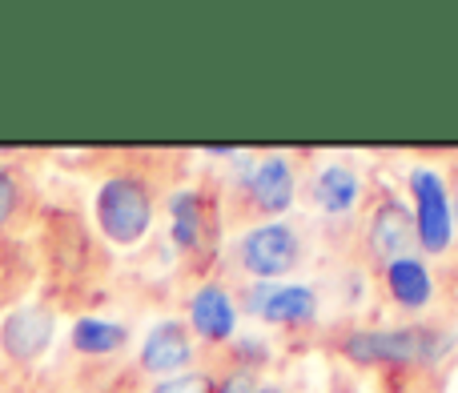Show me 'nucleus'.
Returning <instances> with one entry per match:
<instances>
[{
    "label": "nucleus",
    "mask_w": 458,
    "mask_h": 393,
    "mask_svg": "<svg viewBox=\"0 0 458 393\" xmlns=\"http://www.w3.org/2000/svg\"><path fill=\"white\" fill-rule=\"evenodd\" d=\"M454 333L435 325H398V330H354L342 338V354L358 365H435L454 349Z\"/></svg>",
    "instance_id": "1"
},
{
    "label": "nucleus",
    "mask_w": 458,
    "mask_h": 393,
    "mask_svg": "<svg viewBox=\"0 0 458 393\" xmlns=\"http://www.w3.org/2000/svg\"><path fill=\"white\" fill-rule=\"evenodd\" d=\"M153 196L137 177H109L97 193V225L113 245H137L149 233Z\"/></svg>",
    "instance_id": "2"
},
{
    "label": "nucleus",
    "mask_w": 458,
    "mask_h": 393,
    "mask_svg": "<svg viewBox=\"0 0 458 393\" xmlns=\"http://www.w3.org/2000/svg\"><path fill=\"white\" fill-rule=\"evenodd\" d=\"M411 196H414V233H419V249L438 257L454 245V209L451 193L438 169L419 165L411 169Z\"/></svg>",
    "instance_id": "3"
},
{
    "label": "nucleus",
    "mask_w": 458,
    "mask_h": 393,
    "mask_svg": "<svg viewBox=\"0 0 458 393\" xmlns=\"http://www.w3.org/2000/svg\"><path fill=\"white\" fill-rule=\"evenodd\" d=\"M298 261H301V237L285 221H261L237 241V265L253 281H277V277L293 273Z\"/></svg>",
    "instance_id": "4"
},
{
    "label": "nucleus",
    "mask_w": 458,
    "mask_h": 393,
    "mask_svg": "<svg viewBox=\"0 0 458 393\" xmlns=\"http://www.w3.org/2000/svg\"><path fill=\"white\" fill-rule=\"evenodd\" d=\"M245 309L266 325H310L318 317V293L314 285L258 281L245 289Z\"/></svg>",
    "instance_id": "5"
},
{
    "label": "nucleus",
    "mask_w": 458,
    "mask_h": 393,
    "mask_svg": "<svg viewBox=\"0 0 458 393\" xmlns=\"http://www.w3.org/2000/svg\"><path fill=\"white\" fill-rule=\"evenodd\" d=\"M366 245H370V257L382 261V269L398 257H411V249L419 245L414 233V213L403 201L386 196V201L374 205L370 213V229H366Z\"/></svg>",
    "instance_id": "6"
},
{
    "label": "nucleus",
    "mask_w": 458,
    "mask_h": 393,
    "mask_svg": "<svg viewBox=\"0 0 458 393\" xmlns=\"http://www.w3.org/2000/svg\"><path fill=\"white\" fill-rule=\"evenodd\" d=\"M245 193H250L253 209L266 213V217H277L293 205V193H298V177H293V165L274 153V157H261L258 165L245 177Z\"/></svg>",
    "instance_id": "7"
},
{
    "label": "nucleus",
    "mask_w": 458,
    "mask_h": 393,
    "mask_svg": "<svg viewBox=\"0 0 458 393\" xmlns=\"http://www.w3.org/2000/svg\"><path fill=\"white\" fill-rule=\"evenodd\" d=\"M48 341H53V314L40 305L16 309V314H8L4 325H0V346H4V354L21 365L37 362V357L48 349Z\"/></svg>",
    "instance_id": "8"
},
{
    "label": "nucleus",
    "mask_w": 458,
    "mask_h": 393,
    "mask_svg": "<svg viewBox=\"0 0 458 393\" xmlns=\"http://www.w3.org/2000/svg\"><path fill=\"white\" fill-rule=\"evenodd\" d=\"M193 362V341L190 330L182 322H161L149 330L141 346V370L145 373H157V378H177L185 373V365Z\"/></svg>",
    "instance_id": "9"
},
{
    "label": "nucleus",
    "mask_w": 458,
    "mask_h": 393,
    "mask_svg": "<svg viewBox=\"0 0 458 393\" xmlns=\"http://www.w3.org/2000/svg\"><path fill=\"white\" fill-rule=\"evenodd\" d=\"M190 325L201 333L206 341H229L237 333V309L233 297L225 293V285L209 281L193 293L190 301Z\"/></svg>",
    "instance_id": "10"
},
{
    "label": "nucleus",
    "mask_w": 458,
    "mask_h": 393,
    "mask_svg": "<svg viewBox=\"0 0 458 393\" xmlns=\"http://www.w3.org/2000/svg\"><path fill=\"white\" fill-rule=\"evenodd\" d=\"M382 281H386L390 301L403 309H427L430 297H435V277H430L427 261H422L419 253L390 261V265L382 269Z\"/></svg>",
    "instance_id": "11"
},
{
    "label": "nucleus",
    "mask_w": 458,
    "mask_h": 393,
    "mask_svg": "<svg viewBox=\"0 0 458 393\" xmlns=\"http://www.w3.org/2000/svg\"><path fill=\"white\" fill-rule=\"evenodd\" d=\"M310 196L322 213L330 217H346L358 201H362V177L346 165V161H330V165L318 169L314 185H310Z\"/></svg>",
    "instance_id": "12"
},
{
    "label": "nucleus",
    "mask_w": 458,
    "mask_h": 393,
    "mask_svg": "<svg viewBox=\"0 0 458 393\" xmlns=\"http://www.w3.org/2000/svg\"><path fill=\"white\" fill-rule=\"evenodd\" d=\"M125 341H129V330L117 322L81 317V322L72 325V346H77L81 354H113V349H121Z\"/></svg>",
    "instance_id": "13"
},
{
    "label": "nucleus",
    "mask_w": 458,
    "mask_h": 393,
    "mask_svg": "<svg viewBox=\"0 0 458 393\" xmlns=\"http://www.w3.org/2000/svg\"><path fill=\"white\" fill-rule=\"evenodd\" d=\"M169 213H174V241L182 245V249H198L201 225H206V217H201V196L177 193L174 201H169Z\"/></svg>",
    "instance_id": "14"
},
{
    "label": "nucleus",
    "mask_w": 458,
    "mask_h": 393,
    "mask_svg": "<svg viewBox=\"0 0 458 393\" xmlns=\"http://www.w3.org/2000/svg\"><path fill=\"white\" fill-rule=\"evenodd\" d=\"M217 386L206 373H177V378H161L153 393H214Z\"/></svg>",
    "instance_id": "15"
},
{
    "label": "nucleus",
    "mask_w": 458,
    "mask_h": 393,
    "mask_svg": "<svg viewBox=\"0 0 458 393\" xmlns=\"http://www.w3.org/2000/svg\"><path fill=\"white\" fill-rule=\"evenodd\" d=\"M258 389H261L258 373L253 370H233L229 378H222V386H217L214 393H258Z\"/></svg>",
    "instance_id": "16"
},
{
    "label": "nucleus",
    "mask_w": 458,
    "mask_h": 393,
    "mask_svg": "<svg viewBox=\"0 0 458 393\" xmlns=\"http://www.w3.org/2000/svg\"><path fill=\"white\" fill-rule=\"evenodd\" d=\"M13 213H16V181L0 169V225H8Z\"/></svg>",
    "instance_id": "17"
},
{
    "label": "nucleus",
    "mask_w": 458,
    "mask_h": 393,
    "mask_svg": "<svg viewBox=\"0 0 458 393\" xmlns=\"http://www.w3.org/2000/svg\"><path fill=\"white\" fill-rule=\"evenodd\" d=\"M258 393H285V389H282V386H274V381H269V386H261Z\"/></svg>",
    "instance_id": "18"
},
{
    "label": "nucleus",
    "mask_w": 458,
    "mask_h": 393,
    "mask_svg": "<svg viewBox=\"0 0 458 393\" xmlns=\"http://www.w3.org/2000/svg\"><path fill=\"white\" fill-rule=\"evenodd\" d=\"M451 209H454V237H458V193H454V201H451Z\"/></svg>",
    "instance_id": "19"
}]
</instances>
